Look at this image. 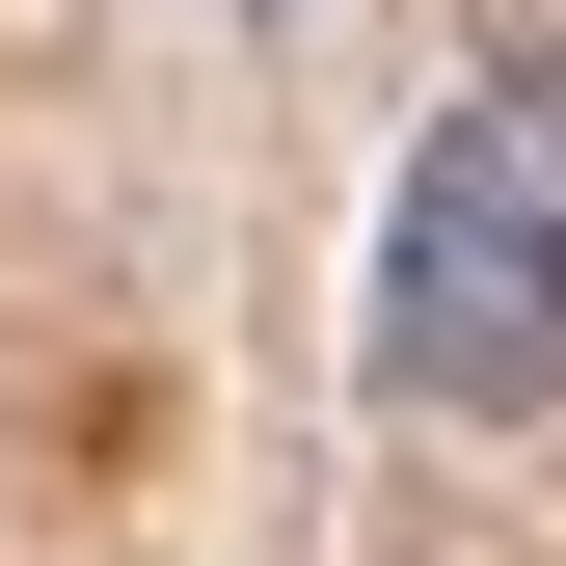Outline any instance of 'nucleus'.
<instances>
[{
  "mask_svg": "<svg viewBox=\"0 0 566 566\" xmlns=\"http://www.w3.org/2000/svg\"><path fill=\"white\" fill-rule=\"evenodd\" d=\"M378 405L405 432H566V54H485V82L405 135L378 189Z\"/></svg>",
  "mask_w": 566,
  "mask_h": 566,
  "instance_id": "obj_1",
  "label": "nucleus"
}]
</instances>
